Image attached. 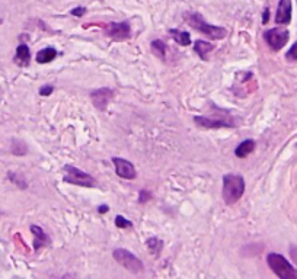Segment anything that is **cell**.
Here are the masks:
<instances>
[{
  "label": "cell",
  "mask_w": 297,
  "mask_h": 279,
  "mask_svg": "<svg viewBox=\"0 0 297 279\" xmlns=\"http://www.w3.org/2000/svg\"><path fill=\"white\" fill-rule=\"evenodd\" d=\"M152 50H153V52H155L159 58H165V55H166V45L163 44L161 40H155V41L152 42Z\"/></svg>",
  "instance_id": "cell-19"
},
{
  "label": "cell",
  "mask_w": 297,
  "mask_h": 279,
  "mask_svg": "<svg viewBox=\"0 0 297 279\" xmlns=\"http://www.w3.org/2000/svg\"><path fill=\"white\" fill-rule=\"evenodd\" d=\"M108 211V206L107 205H104V206H99V212L102 214V212H107Z\"/></svg>",
  "instance_id": "cell-27"
},
{
  "label": "cell",
  "mask_w": 297,
  "mask_h": 279,
  "mask_svg": "<svg viewBox=\"0 0 297 279\" xmlns=\"http://www.w3.org/2000/svg\"><path fill=\"white\" fill-rule=\"evenodd\" d=\"M170 35L173 37V40L181 44V45H189L191 44V37L188 32L184 31H178V29H170Z\"/></svg>",
  "instance_id": "cell-16"
},
{
  "label": "cell",
  "mask_w": 297,
  "mask_h": 279,
  "mask_svg": "<svg viewBox=\"0 0 297 279\" xmlns=\"http://www.w3.org/2000/svg\"><path fill=\"white\" fill-rule=\"evenodd\" d=\"M31 231H32V234L35 236V240H34V249H35V250H38L40 247H42V246H45L47 243H50L48 236L44 233V230L41 229V227L32 226V227H31Z\"/></svg>",
  "instance_id": "cell-12"
},
{
  "label": "cell",
  "mask_w": 297,
  "mask_h": 279,
  "mask_svg": "<svg viewBox=\"0 0 297 279\" xmlns=\"http://www.w3.org/2000/svg\"><path fill=\"white\" fill-rule=\"evenodd\" d=\"M112 256L123 268H126L127 271H130L133 274H140L144 269L143 262L138 257H135L131 252L126 250V249H115Z\"/></svg>",
  "instance_id": "cell-4"
},
{
  "label": "cell",
  "mask_w": 297,
  "mask_h": 279,
  "mask_svg": "<svg viewBox=\"0 0 297 279\" xmlns=\"http://www.w3.org/2000/svg\"><path fill=\"white\" fill-rule=\"evenodd\" d=\"M115 226H117L118 229H130V227H131V223H130L127 218H124L123 215H117V218H115Z\"/></svg>",
  "instance_id": "cell-20"
},
{
  "label": "cell",
  "mask_w": 297,
  "mask_h": 279,
  "mask_svg": "<svg viewBox=\"0 0 297 279\" xmlns=\"http://www.w3.org/2000/svg\"><path fill=\"white\" fill-rule=\"evenodd\" d=\"M185 19L188 21L191 28L200 31L201 34L207 35L212 40H223L227 35V31L224 28L207 24L200 13H188V15H185Z\"/></svg>",
  "instance_id": "cell-2"
},
{
  "label": "cell",
  "mask_w": 297,
  "mask_h": 279,
  "mask_svg": "<svg viewBox=\"0 0 297 279\" xmlns=\"http://www.w3.org/2000/svg\"><path fill=\"white\" fill-rule=\"evenodd\" d=\"M290 256H292L293 262L296 263L297 266V246H292V247H290Z\"/></svg>",
  "instance_id": "cell-25"
},
{
  "label": "cell",
  "mask_w": 297,
  "mask_h": 279,
  "mask_svg": "<svg viewBox=\"0 0 297 279\" xmlns=\"http://www.w3.org/2000/svg\"><path fill=\"white\" fill-rule=\"evenodd\" d=\"M64 170V182L67 183H73V185H79V186H86V188H92L96 185V180L92 178L90 175H87L86 172H83L78 167H73L70 164L63 167Z\"/></svg>",
  "instance_id": "cell-5"
},
{
  "label": "cell",
  "mask_w": 297,
  "mask_h": 279,
  "mask_svg": "<svg viewBox=\"0 0 297 279\" xmlns=\"http://www.w3.org/2000/svg\"><path fill=\"white\" fill-rule=\"evenodd\" d=\"M267 263L271 271L281 279H297V271L287 262L286 257L278 253H270L267 256Z\"/></svg>",
  "instance_id": "cell-3"
},
{
  "label": "cell",
  "mask_w": 297,
  "mask_h": 279,
  "mask_svg": "<svg viewBox=\"0 0 297 279\" xmlns=\"http://www.w3.org/2000/svg\"><path fill=\"white\" fill-rule=\"evenodd\" d=\"M147 247H149V250L155 254V256H158V254L162 252V240H159V239H156V237H152V239L147 240Z\"/></svg>",
  "instance_id": "cell-18"
},
{
  "label": "cell",
  "mask_w": 297,
  "mask_h": 279,
  "mask_svg": "<svg viewBox=\"0 0 297 279\" xmlns=\"http://www.w3.org/2000/svg\"><path fill=\"white\" fill-rule=\"evenodd\" d=\"M289 60H292V61H296L297 60V42H295V45L289 50L287 52V55H286Z\"/></svg>",
  "instance_id": "cell-21"
},
{
  "label": "cell",
  "mask_w": 297,
  "mask_h": 279,
  "mask_svg": "<svg viewBox=\"0 0 297 279\" xmlns=\"http://www.w3.org/2000/svg\"><path fill=\"white\" fill-rule=\"evenodd\" d=\"M53 90H54V87H53V86H44V87H41V89H40V93H41L42 96H48V95H51V93H53Z\"/></svg>",
  "instance_id": "cell-22"
},
{
  "label": "cell",
  "mask_w": 297,
  "mask_h": 279,
  "mask_svg": "<svg viewBox=\"0 0 297 279\" xmlns=\"http://www.w3.org/2000/svg\"><path fill=\"white\" fill-rule=\"evenodd\" d=\"M149 198H150V194H149L147 191H141V192H140V199H138V202L140 203L147 202Z\"/></svg>",
  "instance_id": "cell-23"
},
{
  "label": "cell",
  "mask_w": 297,
  "mask_h": 279,
  "mask_svg": "<svg viewBox=\"0 0 297 279\" xmlns=\"http://www.w3.org/2000/svg\"><path fill=\"white\" fill-rule=\"evenodd\" d=\"M85 12H86L85 7H76V9L72 10V15L73 16H82V15H85Z\"/></svg>",
  "instance_id": "cell-24"
},
{
  "label": "cell",
  "mask_w": 297,
  "mask_h": 279,
  "mask_svg": "<svg viewBox=\"0 0 297 279\" xmlns=\"http://www.w3.org/2000/svg\"><path fill=\"white\" fill-rule=\"evenodd\" d=\"M194 48H195V52H197L203 60H207V54H209L210 51H213V45L209 44V42H206V41H197Z\"/></svg>",
  "instance_id": "cell-17"
},
{
  "label": "cell",
  "mask_w": 297,
  "mask_h": 279,
  "mask_svg": "<svg viewBox=\"0 0 297 279\" xmlns=\"http://www.w3.org/2000/svg\"><path fill=\"white\" fill-rule=\"evenodd\" d=\"M112 163L115 166V172L120 178L123 179H134L135 178V169L134 166L126 160V159H121V157H114L112 159Z\"/></svg>",
  "instance_id": "cell-8"
},
{
  "label": "cell",
  "mask_w": 297,
  "mask_h": 279,
  "mask_svg": "<svg viewBox=\"0 0 297 279\" xmlns=\"http://www.w3.org/2000/svg\"><path fill=\"white\" fill-rule=\"evenodd\" d=\"M112 96H114V92L111 89H107V87L105 89H96V90L90 92V99L93 102V105L101 111H104L107 108V105L112 99Z\"/></svg>",
  "instance_id": "cell-9"
},
{
  "label": "cell",
  "mask_w": 297,
  "mask_h": 279,
  "mask_svg": "<svg viewBox=\"0 0 297 279\" xmlns=\"http://www.w3.org/2000/svg\"><path fill=\"white\" fill-rule=\"evenodd\" d=\"M254 149H255V141H254V140H245V141H242V143L236 147L235 154H236L239 159H243V157L249 156L251 153L254 152Z\"/></svg>",
  "instance_id": "cell-15"
},
{
  "label": "cell",
  "mask_w": 297,
  "mask_h": 279,
  "mask_svg": "<svg viewBox=\"0 0 297 279\" xmlns=\"http://www.w3.org/2000/svg\"><path fill=\"white\" fill-rule=\"evenodd\" d=\"M195 124L201 128H224L232 127V124L229 121H223V120H212V118H206V117H195L194 118Z\"/></svg>",
  "instance_id": "cell-11"
},
{
  "label": "cell",
  "mask_w": 297,
  "mask_h": 279,
  "mask_svg": "<svg viewBox=\"0 0 297 279\" xmlns=\"http://www.w3.org/2000/svg\"><path fill=\"white\" fill-rule=\"evenodd\" d=\"M55 57H57V51H55V48H53V47H47V48H44V50L38 51V54H37V61H38L40 64H45V63H51Z\"/></svg>",
  "instance_id": "cell-14"
},
{
  "label": "cell",
  "mask_w": 297,
  "mask_h": 279,
  "mask_svg": "<svg viewBox=\"0 0 297 279\" xmlns=\"http://www.w3.org/2000/svg\"><path fill=\"white\" fill-rule=\"evenodd\" d=\"M290 21H292V0H280L275 15V24L286 25Z\"/></svg>",
  "instance_id": "cell-10"
},
{
  "label": "cell",
  "mask_w": 297,
  "mask_h": 279,
  "mask_svg": "<svg viewBox=\"0 0 297 279\" xmlns=\"http://www.w3.org/2000/svg\"><path fill=\"white\" fill-rule=\"evenodd\" d=\"M265 40L272 50H281L289 41V31L284 28H272L265 32Z\"/></svg>",
  "instance_id": "cell-6"
},
{
  "label": "cell",
  "mask_w": 297,
  "mask_h": 279,
  "mask_svg": "<svg viewBox=\"0 0 297 279\" xmlns=\"http://www.w3.org/2000/svg\"><path fill=\"white\" fill-rule=\"evenodd\" d=\"M262 21H264V24H267V22H268V9H265V13H264V18H262Z\"/></svg>",
  "instance_id": "cell-26"
},
{
  "label": "cell",
  "mask_w": 297,
  "mask_h": 279,
  "mask_svg": "<svg viewBox=\"0 0 297 279\" xmlns=\"http://www.w3.org/2000/svg\"><path fill=\"white\" fill-rule=\"evenodd\" d=\"M245 192V180L239 175L227 173L223 178V199L226 205H233L242 198Z\"/></svg>",
  "instance_id": "cell-1"
},
{
  "label": "cell",
  "mask_w": 297,
  "mask_h": 279,
  "mask_svg": "<svg viewBox=\"0 0 297 279\" xmlns=\"http://www.w3.org/2000/svg\"><path fill=\"white\" fill-rule=\"evenodd\" d=\"M105 32L111 38H114L117 41H124V40L130 38L131 29H130L128 22H111L105 26Z\"/></svg>",
  "instance_id": "cell-7"
},
{
  "label": "cell",
  "mask_w": 297,
  "mask_h": 279,
  "mask_svg": "<svg viewBox=\"0 0 297 279\" xmlns=\"http://www.w3.org/2000/svg\"><path fill=\"white\" fill-rule=\"evenodd\" d=\"M29 58H31V51L25 44H21L16 48V54H15V63L19 66H28L29 64Z\"/></svg>",
  "instance_id": "cell-13"
}]
</instances>
